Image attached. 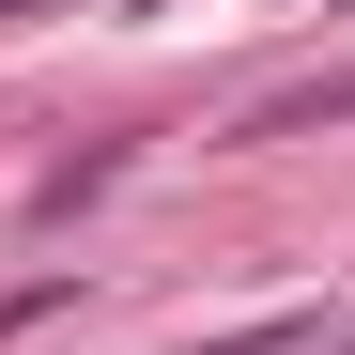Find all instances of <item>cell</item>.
Masks as SVG:
<instances>
[{
  "mask_svg": "<svg viewBox=\"0 0 355 355\" xmlns=\"http://www.w3.org/2000/svg\"><path fill=\"white\" fill-rule=\"evenodd\" d=\"M324 124H355V78H293V93H263L232 139H324Z\"/></svg>",
  "mask_w": 355,
  "mask_h": 355,
  "instance_id": "obj_1",
  "label": "cell"
},
{
  "mask_svg": "<svg viewBox=\"0 0 355 355\" xmlns=\"http://www.w3.org/2000/svg\"><path fill=\"white\" fill-rule=\"evenodd\" d=\"M186 355H324V324L278 309V324H232V340H186Z\"/></svg>",
  "mask_w": 355,
  "mask_h": 355,
  "instance_id": "obj_2",
  "label": "cell"
},
{
  "mask_svg": "<svg viewBox=\"0 0 355 355\" xmlns=\"http://www.w3.org/2000/svg\"><path fill=\"white\" fill-rule=\"evenodd\" d=\"M324 355H355V340H324Z\"/></svg>",
  "mask_w": 355,
  "mask_h": 355,
  "instance_id": "obj_3",
  "label": "cell"
}]
</instances>
